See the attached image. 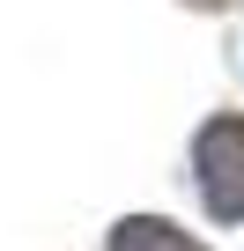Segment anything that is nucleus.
<instances>
[{
  "instance_id": "f257e3e1",
  "label": "nucleus",
  "mask_w": 244,
  "mask_h": 251,
  "mask_svg": "<svg viewBox=\"0 0 244 251\" xmlns=\"http://www.w3.org/2000/svg\"><path fill=\"white\" fill-rule=\"evenodd\" d=\"M200 192L215 222H244V118L200 126Z\"/></svg>"
},
{
  "instance_id": "f03ea898",
  "label": "nucleus",
  "mask_w": 244,
  "mask_h": 251,
  "mask_svg": "<svg viewBox=\"0 0 244 251\" xmlns=\"http://www.w3.org/2000/svg\"><path fill=\"white\" fill-rule=\"evenodd\" d=\"M111 251H200L185 229H170V222H156V214H126L111 229Z\"/></svg>"
},
{
  "instance_id": "7ed1b4c3",
  "label": "nucleus",
  "mask_w": 244,
  "mask_h": 251,
  "mask_svg": "<svg viewBox=\"0 0 244 251\" xmlns=\"http://www.w3.org/2000/svg\"><path fill=\"white\" fill-rule=\"evenodd\" d=\"M192 8H229V0H192Z\"/></svg>"
}]
</instances>
